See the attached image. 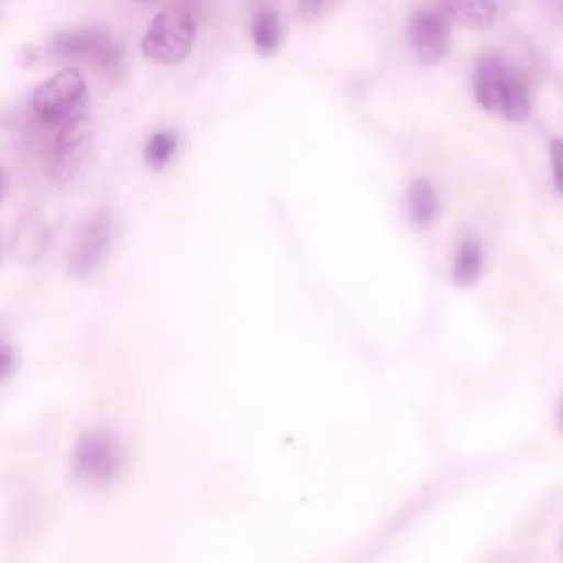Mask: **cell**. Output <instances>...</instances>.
<instances>
[{"instance_id": "17", "label": "cell", "mask_w": 563, "mask_h": 563, "mask_svg": "<svg viewBox=\"0 0 563 563\" xmlns=\"http://www.w3.org/2000/svg\"><path fill=\"white\" fill-rule=\"evenodd\" d=\"M550 152V165H552V178L559 194H563V139H552L548 145Z\"/></svg>"}, {"instance_id": "7", "label": "cell", "mask_w": 563, "mask_h": 563, "mask_svg": "<svg viewBox=\"0 0 563 563\" xmlns=\"http://www.w3.org/2000/svg\"><path fill=\"white\" fill-rule=\"evenodd\" d=\"M110 240H112V224L108 213L99 211L92 218H88L75 235V242L70 249V271L75 275L92 273L106 257Z\"/></svg>"}, {"instance_id": "19", "label": "cell", "mask_w": 563, "mask_h": 563, "mask_svg": "<svg viewBox=\"0 0 563 563\" xmlns=\"http://www.w3.org/2000/svg\"><path fill=\"white\" fill-rule=\"evenodd\" d=\"M4 189H7V176H4V169L0 167V200L4 196Z\"/></svg>"}, {"instance_id": "4", "label": "cell", "mask_w": 563, "mask_h": 563, "mask_svg": "<svg viewBox=\"0 0 563 563\" xmlns=\"http://www.w3.org/2000/svg\"><path fill=\"white\" fill-rule=\"evenodd\" d=\"M123 468V446L110 431H90L73 451V473L86 484H108Z\"/></svg>"}, {"instance_id": "10", "label": "cell", "mask_w": 563, "mask_h": 563, "mask_svg": "<svg viewBox=\"0 0 563 563\" xmlns=\"http://www.w3.org/2000/svg\"><path fill=\"white\" fill-rule=\"evenodd\" d=\"M442 4L466 29H486L495 20V0H442Z\"/></svg>"}, {"instance_id": "1", "label": "cell", "mask_w": 563, "mask_h": 563, "mask_svg": "<svg viewBox=\"0 0 563 563\" xmlns=\"http://www.w3.org/2000/svg\"><path fill=\"white\" fill-rule=\"evenodd\" d=\"M33 114L44 125H62L68 119L86 112V81L75 68L59 70L40 84L31 99Z\"/></svg>"}, {"instance_id": "5", "label": "cell", "mask_w": 563, "mask_h": 563, "mask_svg": "<svg viewBox=\"0 0 563 563\" xmlns=\"http://www.w3.org/2000/svg\"><path fill=\"white\" fill-rule=\"evenodd\" d=\"M90 136H92V125H90L88 112L77 114V117L68 119L66 123L57 125V134L51 143L48 158H46L51 178L64 183L75 176V172L79 169V165L88 152Z\"/></svg>"}, {"instance_id": "6", "label": "cell", "mask_w": 563, "mask_h": 563, "mask_svg": "<svg viewBox=\"0 0 563 563\" xmlns=\"http://www.w3.org/2000/svg\"><path fill=\"white\" fill-rule=\"evenodd\" d=\"M407 42L422 66L438 64L449 51V24L435 9H418L407 22Z\"/></svg>"}, {"instance_id": "12", "label": "cell", "mask_w": 563, "mask_h": 563, "mask_svg": "<svg viewBox=\"0 0 563 563\" xmlns=\"http://www.w3.org/2000/svg\"><path fill=\"white\" fill-rule=\"evenodd\" d=\"M499 114L504 119H508V121H515V123H523L530 117L528 81H526V77L517 68L512 70V75H510V79L506 84Z\"/></svg>"}, {"instance_id": "20", "label": "cell", "mask_w": 563, "mask_h": 563, "mask_svg": "<svg viewBox=\"0 0 563 563\" xmlns=\"http://www.w3.org/2000/svg\"><path fill=\"white\" fill-rule=\"evenodd\" d=\"M561 422H563V409H561Z\"/></svg>"}, {"instance_id": "14", "label": "cell", "mask_w": 563, "mask_h": 563, "mask_svg": "<svg viewBox=\"0 0 563 563\" xmlns=\"http://www.w3.org/2000/svg\"><path fill=\"white\" fill-rule=\"evenodd\" d=\"M482 275V246L475 238H464L457 255H455V264H453V279L462 286H471L479 279Z\"/></svg>"}, {"instance_id": "3", "label": "cell", "mask_w": 563, "mask_h": 563, "mask_svg": "<svg viewBox=\"0 0 563 563\" xmlns=\"http://www.w3.org/2000/svg\"><path fill=\"white\" fill-rule=\"evenodd\" d=\"M194 40H196L194 15L185 9H167L152 20L141 42V51L152 62L178 64L189 55Z\"/></svg>"}, {"instance_id": "16", "label": "cell", "mask_w": 563, "mask_h": 563, "mask_svg": "<svg viewBox=\"0 0 563 563\" xmlns=\"http://www.w3.org/2000/svg\"><path fill=\"white\" fill-rule=\"evenodd\" d=\"M336 4H339V0H297L299 15L303 20H319V18L328 15Z\"/></svg>"}, {"instance_id": "13", "label": "cell", "mask_w": 563, "mask_h": 563, "mask_svg": "<svg viewBox=\"0 0 563 563\" xmlns=\"http://www.w3.org/2000/svg\"><path fill=\"white\" fill-rule=\"evenodd\" d=\"M251 37L262 55H273L282 44V24L277 11L260 9L251 20Z\"/></svg>"}, {"instance_id": "15", "label": "cell", "mask_w": 563, "mask_h": 563, "mask_svg": "<svg viewBox=\"0 0 563 563\" xmlns=\"http://www.w3.org/2000/svg\"><path fill=\"white\" fill-rule=\"evenodd\" d=\"M178 147V134L174 130H161V132H154L147 143H145V163L152 167V169H163L174 152Z\"/></svg>"}, {"instance_id": "21", "label": "cell", "mask_w": 563, "mask_h": 563, "mask_svg": "<svg viewBox=\"0 0 563 563\" xmlns=\"http://www.w3.org/2000/svg\"><path fill=\"white\" fill-rule=\"evenodd\" d=\"M0 253H2V244H0Z\"/></svg>"}, {"instance_id": "2", "label": "cell", "mask_w": 563, "mask_h": 563, "mask_svg": "<svg viewBox=\"0 0 563 563\" xmlns=\"http://www.w3.org/2000/svg\"><path fill=\"white\" fill-rule=\"evenodd\" d=\"M51 53L62 59L90 62L103 75H119L121 70V46L101 26L57 31L51 40Z\"/></svg>"}, {"instance_id": "8", "label": "cell", "mask_w": 563, "mask_h": 563, "mask_svg": "<svg viewBox=\"0 0 563 563\" xmlns=\"http://www.w3.org/2000/svg\"><path fill=\"white\" fill-rule=\"evenodd\" d=\"M515 66L495 53H484L473 68V95L479 108L488 112H499L506 84Z\"/></svg>"}, {"instance_id": "18", "label": "cell", "mask_w": 563, "mask_h": 563, "mask_svg": "<svg viewBox=\"0 0 563 563\" xmlns=\"http://www.w3.org/2000/svg\"><path fill=\"white\" fill-rule=\"evenodd\" d=\"M15 365H18V356H15L13 347L0 339V380L9 378L15 369Z\"/></svg>"}, {"instance_id": "11", "label": "cell", "mask_w": 563, "mask_h": 563, "mask_svg": "<svg viewBox=\"0 0 563 563\" xmlns=\"http://www.w3.org/2000/svg\"><path fill=\"white\" fill-rule=\"evenodd\" d=\"M407 213L411 222L427 227L438 216V194L427 178H416L407 189Z\"/></svg>"}, {"instance_id": "9", "label": "cell", "mask_w": 563, "mask_h": 563, "mask_svg": "<svg viewBox=\"0 0 563 563\" xmlns=\"http://www.w3.org/2000/svg\"><path fill=\"white\" fill-rule=\"evenodd\" d=\"M48 240H51V231H48L46 222L40 216L29 213L15 227V233L11 240V251H13L15 260H20L24 264H33L44 255Z\"/></svg>"}]
</instances>
